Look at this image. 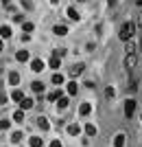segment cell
I'll return each instance as SVG.
<instances>
[{"instance_id":"obj_7","label":"cell","mask_w":142,"mask_h":147,"mask_svg":"<svg viewBox=\"0 0 142 147\" xmlns=\"http://www.w3.org/2000/svg\"><path fill=\"white\" fill-rule=\"evenodd\" d=\"M37 125H39L44 132H46V129H50V123H48V119H46V117H37Z\"/></svg>"},{"instance_id":"obj_9","label":"cell","mask_w":142,"mask_h":147,"mask_svg":"<svg viewBox=\"0 0 142 147\" xmlns=\"http://www.w3.org/2000/svg\"><path fill=\"white\" fill-rule=\"evenodd\" d=\"M90 110H92V105H90V103H81V108H79L81 117H87V114H90Z\"/></svg>"},{"instance_id":"obj_11","label":"cell","mask_w":142,"mask_h":147,"mask_svg":"<svg viewBox=\"0 0 142 147\" xmlns=\"http://www.w3.org/2000/svg\"><path fill=\"white\" fill-rule=\"evenodd\" d=\"M31 88H33V90L37 92V94H42V92H44V86H42V81H33V84H31Z\"/></svg>"},{"instance_id":"obj_18","label":"cell","mask_w":142,"mask_h":147,"mask_svg":"<svg viewBox=\"0 0 142 147\" xmlns=\"http://www.w3.org/2000/svg\"><path fill=\"white\" fill-rule=\"evenodd\" d=\"M79 132H81L79 125H70V127H68V134L70 136H79Z\"/></svg>"},{"instance_id":"obj_25","label":"cell","mask_w":142,"mask_h":147,"mask_svg":"<svg viewBox=\"0 0 142 147\" xmlns=\"http://www.w3.org/2000/svg\"><path fill=\"white\" fill-rule=\"evenodd\" d=\"M31 147H42V138L33 136V138H31Z\"/></svg>"},{"instance_id":"obj_14","label":"cell","mask_w":142,"mask_h":147,"mask_svg":"<svg viewBox=\"0 0 142 147\" xmlns=\"http://www.w3.org/2000/svg\"><path fill=\"white\" fill-rule=\"evenodd\" d=\"M53 31H55L57 35H66V33H68V29H66V26H63V24H57V26H55V29H53Z\"/></svg>"},{"instance_id":"obj_6","label":"cell","mask_w":142,"mask_h":147,"mask_svg":"<svg viewBox=\"0 0 142 147\" xmlns=\"http://www.w3.org/2000/svg\"><path fill=\"white\" fill-rule=\"evenodd\" d=\"M83 68H85L83 64H74V66L70 68V75H72V77H79V75L83 73Z\"/></svg>"},{"instance_id":"obj_28","label":"cell","mask_w":142,"mask_h":147,"mask_svg":"<svg viewBox=\"0 0 142 147\" xmlns=\"http://www.w3.org/2000/svg\"><path fill=\"white\" fill-rule=\"evenodd\" d=\"M48 99H50V101H57V99H59V90H57V92H50Z\"/></svg>"},{"instance_id":"obj_23","label":"cell","mask_w":142,"mask_h":147,"mask_svg":"<svg viewBox=\"0 0 142 147\" xmlns=\"http://www.w3.org/2000/svg\"><path fill=\"white\" fill-rule=\"evenodd\" d=\"M57 101H59V103H57V108H61V110H63V108H68V99H66V97H59Z\"/></svg>"},{"instance_id":"obj_22","label":"cell","mask_w":142,"mask_h":147,"mask_svg":"<svg viewBox=\"0 0 142 147\" xmlns=\"http://www.w3.org/2000/svg\"><path fill=\"white\" fill-rule=\"evenodd\" d=\"M77 90H79V86H77L74 81H70L68 84V94H77Z\"/></svg>"},{"instance_id":"obj_19","label":"cell","mask_w":142,"mask_h":147,"mask_svg":"<svg viewBox=\"0 0 142 147\" xmlns=\"http://www.w3.org/2000/svg\"><path fill=\"white\" fill-rule=\"evenodd\" d=\"M13 121H18V123H24V112L18 110L15 114H13Z\"/></svg>"},{"instance_id":"obj_15","label":"cell","mask_w":142,"mask_h":147,"mask_svg":"<svg viewBox=\"0 0 142 147\" xmlns=\"http://www.w3.org/2000/svg\"><path fill=\"white\" fill-rule=\"evenodd\" d=\"M59 64H61V57L53 55V59H50V68H59Z\"/></svg>"},{"instance_id":"obj_12","label":"cell","mask_w":142,"mask_h":147,"mask_svg":"<svg viewBox=\"0 0 142 147\" xmlns=\"http://www.w3.org/2000/svg\"><path fill=\"white\" fill-rule=\"evenodd\" d=\"M123 145H125V134H118L114 138V147H123Z\"/></svg>"},{"instance_id":"obj_3","label":"cell","mask_w":142,"mask_h":147,"mask_svg":"<svg viewBox=\"0 0 142 147\" xmlns=\"http://www.w3.org/2000/svg\"><path fill=\"white\" fill-rule=\"evenodd\" d=\"M133 112H136V99H127V101H125V117L131 119Z\"/></svg>"},{"instance_id":"obj_4","label":"cell","mask_w":142,"mask_h":147,"mask_svg":"<svg viewBox=\"0 0 142 147\" xmlns=\"http://www.w3.org/2000/svg\"><path fill=\"white\" fill-rule=\"evenodd\" d=\"M31 70H33V73H42V70H44V61L42 59H33Z\"/></svg>"},{"instance_id":"obj_27","label":"cell","mask_w":142,"mask_h":147,"mask_svg":"<svg viewBox=\"0 0 142 147\" xmlns=\"http://www.w3.org/2000/svg\"><path fill=\"white\" fill-rule=\"evenodd\" d=\"M11 141H13V143H20V141H22V134H20V132H13Z\"/></svg>"},{"instance_id":"obj_17","label":"cell","mask_w":142,"mask_h":147,"mask_svg":"<svg viewBox=\"0 0 142 147\" xmlns=\"http://www.w3.org/2000/svg\"><path fill=\"white\" fill-rule=\"evenodd\" d=\"M15 59H18V61H26V59H29V53H26V51H18Z\"/></svg>"},{"instance_id":"obj_26","label":"cell","mask_w":142,"mask_h":147,"mask_svg":"<svg viewBox=\"0 0 142 147\" xmlns=\"http://www.w3.org/2000/svg\"><path fill=\"white\" fill-rule=\"evenodd\" d=\"M114 94H116V90H114V88L109 86V88L105 90V97H107V99H114Z\"/></svg>"},{"instance_id":"obj_35","label":"cell","mask_w":142,"mask_h":147,"mask_svg":"<svg viewBox=\"0 0 142 147\" xmlns=\"http://www.w3.org/2000/svg\"><path fill=\"white\" fill-rule=\"evenodd\" d=\"M136 7H142V0H136Z\"/></svg>"},{"instance_id":"obj_31","label":"cell","mask_w":142,"mask_h":147,"mask_svg":"<svg viewBox=\"0 0 142 147\" xmlns=\"http://www.w3.org/2000/svg\"><path fill=\"white\" fill-rule=\"evenodd\" d=\"M0 103H7V94L2 90H0Z\"/></svg>"},{"instance_id":"obj_16","label":"cell","mask_w":142,"mask_h":147,"mask_svg":"<svg viewBox=\"0 0 142 147\" xmlns=\"http://www.w3.org/2000/svg\"><path fill=\"white\" fill-rule=\"evenodd\" d=\"M85 134L87 136H96V127H94L92 123H87V125H85Z\"/></svg>"},{"instance_id":"obj_21","label":"cell","mask_w":142,"mask_h":147,"mask_svg":"<svg viewBox=\"0 0 142 147\" xmlns=\"http://www.w3.org/2000/svg\"><path fill=\"white\" fill-rule=\"evenodd\" d=\"M68 18H70V20H79V13H77V9H74V7H70V9H68Z\"/></svg>"},{"instance_id":"obj_34","label":"cell","mask_w":142,"mask_h":147,"mask_svg":"<svg viewBox=\"0 0 142 147\" xmlns=\"http://www.w3.org/2000/svg\"><path fill=\"white\" fill-rule=\"evenodd\" d=\"M138 26H140V31H142V13L138 16Z\"/></svg>"},{"instance_id":"obj_20","label":"cell","mask_w":142,"mask_h":147,"mask_svg":"<svg viewBox=\"0 0 142 147\" xmlns=\"http://www.w3.org/2000/svg\"><path fill=\"white\" fill-rule=\"evenodd\" d=\"M11 99H13V101H22V99H24V94H22V90H13Z\"/></svg>"},{"instance_id":"obj_32","label":"cell","mask_w":142,"mask_h":147,"mask_svg":"<svg viewBox=\"0 0 142 147\" xmlns=\"http://www.w3.org/2000/svg\"><path fill=\"white\" fill-rule=\"evenodd\" d=\"M22 7H24V9H31L33 5H31V2H29V0H22Z\"/></svg>"},{"instance_id":"obj_29","label":"cell","mask_w":142,"mask_h":147,"mask_svg":"<svg viewBox=\"0 0 142 147\" xmlns=\"http://www.w3.org/2000/svg\"><path fill=\"white\" fill-rule=\"evenodd\" d=\"M9 125H11V121H7V119H5V121H0V129H7Z\"/></svg>"},{"instance_id":"obj_1","label":"cell","mask_w":142,"mask_h":147,"mask_svg":"<svg viewBox=\"0 0 142 147\" xmlns=\"http://www.w3.org/2000/svg\"><path fill=\"white\" fill-rule=\"evenodd\" d=\"M133 33H136V24H131V22H125V24L120 26V31H118V37H120L123 42H129L131 37H133Z\"/></svg>"},{"instance_id":"obj_2","label":"cell","mask_w":142,"mask_h":147,"mask_svg":"<svg viewBox=\"0 0 142 147\" xmlns=\"http://www.w3.org/2000/svg\"><path fill=\"white\" fill-rule=\"evenodd\" d=\"M138 64V55L136 53H127V57H125V68H127V73H131L133 68H136Z\"/></svg>"},{"instance_id":"obj_30","label":"cell","mask_w":142,"mask_h":147,"mask_svg":"<svg viewBox=\"0 0 142 147\" xmlns=\"http://www.w3.org/2000/svg\"><path fill=\"white\" fill-rule=\"evenodd\" d=\"M24 31H26V33H31V31H33V22H24Z\"/></svg>"},{"instance_id":"obj_33","label":"cell","mask_w":142,"mask_h":147,"mask_svg":"<svg viewBox=\"0 0 142 147\" xmlns=\"http://www.w3.org/2000/svg\"><path fill=\"white\" fill-rule=\"evenodd\" d=\"M50 147H61V143H59V141H53V143H50Z\"/></svg>"},{"instance_id":"obj_10","label":"cell","mask_w":142,"mask_h":147,"mask_svg":"<svg viewBox=\"0 0 142 147\" xmlns=\"http://www.w3.org/2000/svg\"><path fill=\"white\" fill-rule=\"evenodd\" d=\"M18 81H20L18 73H9V84H11V86H18Z\"/></svg>"},{"instance_id":"obj_24","label":"cell","mask_w":142,"mask_h":147,"mask_svg":"<svg viewBox=\"0 0 142 147\" xmlns=\"http://www.w3.org/2000/svg\"><path fill=\"white\" fill-rule=\"evenodd\" d=\"M0 35H2V37H9V35H11V29H9V26H0Z\"/></svg>"},{"instance_id":"obj_8","label":"cell","mask_w":142,"mask_h":147,"mask_svg":"<svg viewBox=\"0 0 142 147\" xmlns=\"http://www.w3.org/2000/svg\"><path fill=\"white\" fill-rule=\"evenodd\" d=\"M33 105H35V103H33V99H22V101H20V108H22V110H31V108H33Z\"/></svg>"},{"instance_id":"obj_37","label":"cell","mask_w":142,"mask_h":147,"mask_svg":"<svg viewBox=\"0 0 142 147\" xmlns=\"http://www.w3.org/2000/svg\"><path fill=\"white\" fill-rule=\"evenodd\" d=\"M0 51H2V40H0Z\"/></svg>"},{"instance_id":"obj_5","label":"cell","mask_w":142,"mask_h":147,"mask_svg":"<svg viewBox=\"0 0 142 147\" xmlns=\"http://www.w3.org/2000/svg\"><path fill=\"white\" fill-rule=\"evenodd\" d=\"M136 49H138V44H136L133 37H131L129 42H125V51H127V53H136Z\"/></svg>"},{"instance_id":"obj_13","label":"cell","mask_w":142,"mask_h":147,"mask_svg":"<svg viewBox=\"0 0 142 147\" xmlns=\"http://www.w3.org/2000/svg\"><path fill=\"white\" fill-rule=\"evenodd\" d=\"M53 84L61 86V84H63V75H61V73H55V75H53Z\"/></svg>"},{"instance_id":"obj_36","label":"cell","mask_w":142,"mask_h":147,"mask_svg":"<svg viewBox=\"0 0 142 147\" xmlns=\"http://www.w3.org/2000/svg\"><path fill=\"white\" fill-rule=\"evenodd\" d=\"M2 2H5V5H9V2H11V0H2Z\"/></svg>"}]
</instances>
